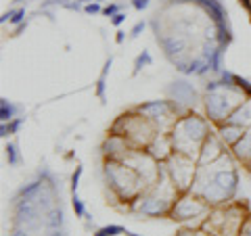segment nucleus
Listing matches in <instances>:
<instances>
[{
    "label": "nucleus",
    "mask_w": 251,
    "mask_h": 236,
    "mask_svg": "<svg viewBox=\"0 0 251 236\" xmlns=\"http://www.w3.org/2000/svg\"><path fill=\"white\" fill-rule=\"evenodd\" d=\"M211 134L209 123L199 115H184L172 125V144L174 153H180L184 157L197 161V155L201 151V144Z\"/></svg>",
    "instance_id": "f257e3e1"
},
{
    "label": "nucleus",
    "mask_w": 251,
    "mask_h": 236,
    "mask_svg": "<svg viewBox=\"0 0 251 236\" xmlns=\"http://www.w3.org/2000/svg\"><path fill=\"white\" fill-rule=\"evenodd\" d=\"M245 90L239 84H222L211 82L207 84V98H205V111L209 115V121L224 123L234 109L245 100Z\"/></svg>",
    "instance_id": "f03ea898"
},
{
    "label": "nucleus",
    "mask_w": 251,
    "mask_h": 236,
    "mask_svg": "<svg viewBox=\"0 0 251 236\" xmlns=\"http://www.w3.org/2000/svg\"><path fill=\"white\" fill-rule=\"evenodd\" d=\"M105 178L111 186L113 194L120 201H134L147 190V182L132 167H128L124 161L107 159L105 161Z\"/></svg>",
    "instance_id": "7ed1b4c3"
},
{
    "label": "nucleus",
    "mask_w": 251,
    "mask_h": 236,
    "mask_svg": "<svg viewBox=\"0 0 251 236\" xmlns=\"http://www.w3.org/2000/svg\"><path fill=\"white\" fill-rule=\"evenodd\" d=\"M163 167H166L170 180L174 182V186L178 188L180 192H188L191 186L195 182V176H197V169L199 165L191 157H184L180 153H174L172 157H168L163 161Z\"/></svg>",
    "instance_id": "20e7f679"
},
{
    "label": "nucleus",
    "mask_w": 251,
    "mask_h": 236,
    "mask_svg": "<svg viewBox=\"0 0 251 236\" xmlns=\"http://www.w3.org/2000/svg\"><path fill=\"white\" fill-rule=\"evenodd\" d=\"M207 213H209V203H205L201 196L193 192H184L182 196H178L174 207L170 211L172 219H178V222H191V219L203 217Z\"/></svg>",
    "instance_id": "39448f33"
},
{
    "label": "nucleus",
    "mask_w": 251,
    "mask_h": 236,
    "mask_svg": "<svg viewBox=\"0 0 251 236\" xmlns=\"http://www.w3.org/2000/svg\"><path fill=\"white\" fill-rule=\"evenodd\" d=\"M224 146H226V144L222 142V140H220L218 134L211 132L209 136L205 138V142L201 144V151H199V155H197V165H209V163L218 161L220 157L226 153Z\"/></svg>",
    "instance_id": "423d86ee"
},
{
    "label": "nucleus",
    "mask_w": 251,
    "mask_h": 236,
    "mask_svg": "<svg viewBox=\"0 0 251 236\" xmlns=\"http://www.w3.org/2000/svg\"><path fill=\"white\" fill-rule=\"evenodd\" d=\"M226 123L239 125V128H251V98L247 96L243 103L234 109V111L226 117Z\"/></svg>",
    "instance_id": "0eeeda50"
},
{
    "label": "nucleus",
    "mask_w": 251,
    "mask_h": 236,
    "mask_svg": "<svg viewBox=\"0 0 251 236\" xmlns=\"http://www.w3.org/2000/svg\"><path fill=\"white\" fill-rule=\"evenodd\" d=\"M245 134V128H239V125H232V123H218V136L220 140L226 144V146H234L241 140V136Z\"/></svg>",
    "instance_id": "6e6552de"
},
{
    "label": "nucleus",
    "mask_w": 251,
    "mask_h": 236,
    "mask_svg": "<svg viewBox=\"0 0 251 236\" xmlns=\"http://www.w3.org/2000/svg\"><path fill=\"white\" fill-rule=\"evenodd\" d=\"M232 155L237 157L239 161H243V163H245L251 157V128H247L245 134L241 136V140L232 146Z\"/></svg>",
    "instance_id": "1a4fd4ad"
},
{
    "label": "nucleus",
    "mask_w": 251,
    "mask_h": 236,
    "mask_svg": "<svg viewBox=\"0 0 251 236\" xmlns=\"http://www.w3.org/2000/svg\"><path fill=\"white\" fill-rule=\"evenodd\" d=\"M170 92H172V96H174V103L176 105H180V103H186L188 105L195 98V90L186 82H176L174 86H172ZM193 103H195V100H193Z\"/></svg>",
    "instance_id": "9d476101"
},
{
    "label": "nucleus",
    "mask_w": 251,
    "mask_h": 236,
    "mask_svg": "<svg viewBox=\"0 0 251 236\" xmlns=\"http://www.w3.org/2000/svg\"><path fill=\"white\" fill-rule=\"evenodd\" d=\"M13 115H15V107L6 98H2V103H0V117H2V123L11 121Z\"/></svg>",
    "instance_id": "9b49d317"
},
{
    "label": "nucleus",
    "mask_w": 251,
    "mask_h": 236,
    "mask_svg": "<svg viewBox=\"0 0 251 236\" xmlns=\"http://www.w3.org/2000/svg\"><path fill=\"white\" fill-rule=\"evenodd\" d=\"M6 159H9L11 165L19 163V153H17V146L15 144H6Z\"/></svg>",
    "instance_id": "f8f14e48"
},
{
    "label": "nucleus",
    "mask_w": 251,
    "mask_h": 236,
    "mask_svg": "<svg viewBox=\"0 0 251 236\" xmlns=\"http://www.w3.org/2000/svg\"><path fill=\"white\" fill-rule=\"evenodd\" d=\"M117 232H126L122 226H107V228H100V230L97 232V236H113Z\"/></svg>",
    "instance_id": "ddd939ff"
},
{
    "label": "nucleus",
    "mask_w": 251,
    "mask_h": 236,
    "mask_svg": "<svg viewBox=\"0 0 251 236\" xmlns=\"http://www.w3.org/2000/svg\"><path fill=\"white\" fill-rule=\"evenodd\" d=\"M147 63H151V54H149L147 50L140 54V57L136 59V67H134V73H138L140 69H143V65H147Z\"/></svg>",
    "instance_id": "4468645a"
},
{
    "label": "nucleus",
    "mask_w": 251,
    "mask_h": 236,
    "mask_svg": "<svg viewBox=\"0 0 251 236\" xmlns=\"http://www.w3.org/2000/svg\"><path fill=\"white\" fill-rule=\"evenodd\" d=\"M23 17H25V9H17V11H11V23H15V25H19V23H23Z\"/></svg>",
    "instance_id": "2eb2a0df"
},
{
    "label": "nucleus",
    "mask_w": 251,
    "mask_h": 236,
    "mask_svg": "<svg viewBox=\"0 0 251 236\" xmlns=\"http://www.w3.org/2000/svg\"><path fill=\"white\" fill-rule=\"evenodd\" d=\"M74 209H75V215L77 217H82L86 213V209H84V203L77 199V194H74Z\"/></svg>",
    "instance_id": "dca6fc26"
},
{
    "label": "nucleus",
    "mask_w": 251,
    "mask_h": 236,
    "mask_svg": "<svg viewBox=\"0 0 251 236\" xmlns=\"http://www.w3.org/2000/svg\"><path fill=\"white\" fill-rule=\"evenodd\" d=\"M80 176H82V167H77L75 174H74V178H72V192H74V194H75V190H77V186H80Z\"/></svg>",
    "instance_id": "f3484780"
},
{
    "label": "nucleus",
    "mask_w": 251,
    "mask_h": 236,
    "mask_svg": "<svg viewBox=\"0 0 251 236\" xmlns=\"http://www.w3.org/2000/svg\"><path fill=\"white\" fill-rule=\"evenodd\" d=\"M239 236H251V217H247L245 222H243L241 230H239Z\"/></svg>",
    "instance_id": "a211bd4d"
},
{
    "label": "nucleus",
    "mask_w": 251,
    "mask_h": 236,
    "mask_svg": "<svg viewBox=\"0 0 251 236\" xmlns=\"http://www.w3.org/2000/svg\"><path fill=\"white\" fill-rule=\"evenodd\" d=\"M117 11H120V6H117V4H109V6H105V9H103V13L107 15V17H113V15H117Z\"/></svg>",
    "instance_id": "6ab92c4d"
},
{
    "label": "nucleus",
    "mask_w": 251,
    "mask_h": 236,
    "mask_svg": "<svg viewBox=\"0 0 251 236\" xmlns=\"http://www.w3.org/2000/svg\"><path fill=\"white\" fill-rule=\"evenodd\" d=\"M132 4H134L136 11H143V9H147V6H149V0H134Z\"/></svg>",
    "instance_id": "aec40b11"
},
{
    "label": "nucleus",
    "mask_w": 251,
    "mask_h": 236,
    "mask_svg": "<svg viewBox=\"0 0 251 236\" xmlns=\"http://www.w3.org/2000/svg\"><path fill=\"white\" fill-rule=\"evenodd\" d=\"M84 11L92 15V13H100V11H103V9H100V6H99V4H86V6H84Z\"/></svg>",
    "instance_id": "412c9836"
},
{
    "label": "nucleus",
    "mask_w": 251,
    "mask_h": 236,
    "mask_svg": "<svg viewBox=\"0 0 251 236\" xmlns=\"http://www.w3.org/2000/svg\"><path fill=\"white\" fill-rule=\"evenodd\" d=\"M143 29H145V21H138L136 25H134V29H132V36L136 38V36H138V34H140V31H143Z\"/></svg>",
    "instance_id": "4be33fe9"
},
{
    "label": "nucleus",
    "mask_w": 251,
    "mask_h": 236,
    "mask_svg": "<svg viewBox=\"0 0 251 236\" xmlns=\"http://www.w3.org/2000/svg\"><path fill=\"white\" fill-rule=\"evenodd\" d=\"M126 19V15L124 13H117V15H113V19H111V23H113V25H120V23Z\"/></svg>",
    "instance_id": "5701e85b"
},
{
    "label": "nucleus",
    "mask_w": 251,
    "mask_h": 236,
    "mask_svg": "<svg viewBox=\"0 0 251 236\" xmlns=\"http://www.w3.org/2000/svg\"><path fill=\"white\" fill-rule=\"evenodd\" d=\"M117 42H124V31H117Z\"/></svg>",
    "instance_id": "b1692460"
},
{
    "label": "nucleus",
    "mask_w": 251,
    "mask_h": 236,
    "mask_svg": "<svg viewBox=\"0 0 251 236\" xmlns=\"http://www.w3.org/2000/svg\"><path fill=\"white\" fill-rule=\"evenodd\" d=\"M245 165H247V169H249V171H251V157H249V159H247V161H245Z\"/></svg>",
    "instance_id": "393cba45"
},
{
    "label": "nucleus",
    "mask_w": 251,
    "mask_h": 236,
    "mask_svg": "<svg viewBox=\"0 0 251 236\" xmlns=\"http://www.w3.org/2000/svg\"><path fill=\"white\" fill-rule=\"evenodd\" d=\"M97 2H99V0H97Z\"/></svg>",
    "instance_id": "a878e982"
}]
</instances>
